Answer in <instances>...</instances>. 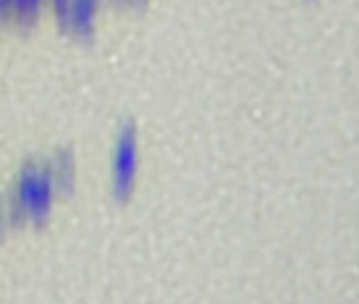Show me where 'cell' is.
Wrapping results in <instances>:
<instances>
[{
	"instance_id": "cell-1",
	"label": "cell",
	"mask_w": 359,
	"mask_h": 304,
	"mask_svg": "<svg viewBox=\"0 0 359 304\" xmlns=\"http://www.w3.org/2000/svg\"><path fill=\"white\" fill-rule=\"evenodd\" d=\"M53 197H55V181H53L50 171H37L29 168L24 171L19 181V192H16V207L29 215H48L53 207Z\"/></svg>"
},
{
	"instance_id": "cell-2",
	"label": "cell",
	"mask_w": 359,
	"mask_h": 304,
	"mask_svg": "<svg viewBox=\"0 0 359 304\" xmlns=\"http://www.w3.org/2000/svg\"><path fill=\"white\" fill-rule=\"evenodd\" d=\"M137 165H140V144H137V134L134 129H126L118 139V150H116V160H113V181L118 194H126L131 184L137 179Z\"/></svg>"
},
{
	"instance_id": "cell-3",
	"label": "cell",
	"mask_w": 359,
	"mask_h": 304,
	"mask_svg": "<svg viewBox=\"0 0 359 304\" xmlns=\"http://www.w3.org/2000/svg\"><path fill=\"white\" fill-rule=\"evenodd\" d=\"M100 8V0H69V27L90 32Z\"/></svg>"
},
{
	"instance_id": "cell-4",
	"label": "cell",
	"mask_w": 359,
	"mask_h": 304,
	"mask_svg": "<svg viewBox=\"0 0 359 304\" xmlns=\"http://www.w3.org/2000/svg\"><path fill=\"white\" fill-rule=\"evenodd\" d=\"M50 176H53V181L60 184V186H71V184H74V160H71L69 155L58 158L55 171H50Z\"/></svg>"
},
{
	"instance_id": "cell-5",
	"label": "cell",
	"mask_w": 359,
	"mask_h": 304,
	"mask_svg": "<svg viewBox=\"0 0 359 304\" xmlns=\"http://www.w3.org/2000/svg\"><path fill=\"white\" fill-rule=\"evenodd\" d=\"M45 0H11V11L19 16H34L42 8Z\"/></svg>"
},
{
	"instance_id": "cell-6",
	"label": "cell",
	"mask_w": 359,
	"mask_h": 304,
	"mask_svg": "<svg viewBox=\"0 0 359 304\" xmlns=\"http://www.w3.org/2000/svg\"><path fill=\"white\" fill-rule=\"evenodd\" d=\"M11 13V0H0V16H8Z\"/></svg>"
},
{
	"instance_id": "cell-7",
	"label": "cell",
	"mask_w": 359,
	"mask_h": 304,
	"mask_svg": "<svg viewBox=\"0 0 359 304\" xmlns=\"http://www.w3.org/2000/svg\"><path fill=\"white\" fill-rule=\"evenodd\" d=\"M3 221H6V213H3V210H0V228H3Z\"/></svg>"
}]
</instances>
